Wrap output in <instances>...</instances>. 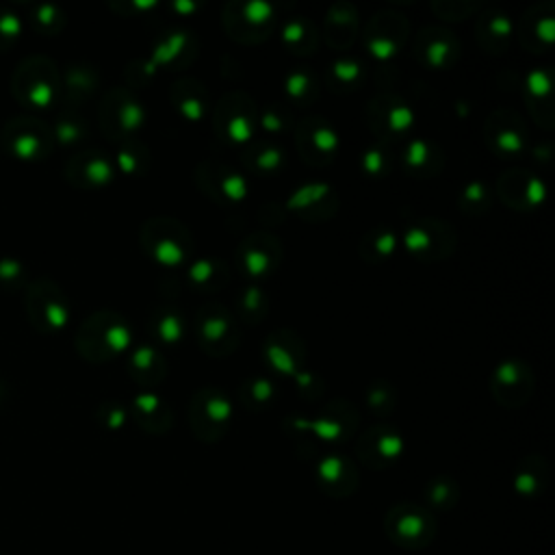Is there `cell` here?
Returning <instances> with one entry per match:
<instances>
[{"label": "cell", "instance_id": "cell-1", "mask_svg": "<svg viewBox=\"0 0 555 555\" xmlns=\"http://www.w3.org/2000/svg\"><path fill=\"white\" fill-rule=\"evenodd\" d=\"M185 46H187V33L183 31L172 33L165 42H161L157 48H154L152 59L146 63V74L152 76L161 66L172 63L180 53H183Z\"/></svg>", "mask_w": 555, "mask_h": 555}, {"label": "cell", "instance_id": "cell-2", "mask_svg": "<svg viewBox=\"0 0 555 555\" xmlns=\"http://www.w3.org/2000/svg\"><path fill=\"white\" fill-rule=\"evenodd\" d=\"M7 146L20 159H35L42 150V139L35 137L33 133H18L11 128V133L7 135Z\"/></svg>", "mask_w": 555, "mask_h": 555}, {"label": "cell", "instance_id": "cell-3", "mask_svg": "<svg viewBox=\"0 0 555 555\" xmlns=\"http://www.w3.org/2000/svg\"><path fill=\"white\" fill-rule=\"evenodd\" d=\"M295 428L311 430L315 436L324 438V441H337V438L343 436V425L337 423V421H328V419H319V421L298 419V421H295Z\"/></svg>", "mask_w": 555, "mask_h": 555}, {"label": "cell", "instance_id": "cell-4", "mask_svg": "<svg viewBox=\"0 0 555 555\" xmlns=\"http://www.w3.org/2000/svg\"><path fill=\"white\" fill-rule=\"evenodd\" d=\"M154 261L163 267H178L185 261V250L172 239H163L154 245Z\"/></svg>", "mask_w": 555, "mask_h": 555}, {"label": "cell", "instance_id": "cell-5", "mask_svg": "<svg viewBox=\"0 0 555 555\" xmlns=\"http://www.w3.org/2000/svg\"><path fill=\"white\" fill-rule=\"evenodd\" d=\"M267 360H269V365L274 367L278 373H282V376H295L298 373V367H295V360L293 356L285 350V347H280V345H269L267 347V352H265Z\"/></svg>", "mask_w": 555, "mask_h": 555}, {"label": "cell", "instance_id": "cell-6", "mask_svg": "<svg viewBox=\"0 0 555 555\" xmlns=\"http://www.w3.org/2000/svg\"><path fill=\"white\" fill-rule=\"evenodd\" d=\"M276 9L267 0H252L243 7V20L248 24H254V27H261V24H267L271 18H274Z\"/></svg>", "mask_w": 555, "mask_h": 555}, {"label": "cell", "instance_id": "cell-7", "mask_svg": "<svg viewBox=\"0 0 555 555\" xmlns=\"http://www.w3.org/2000/svg\"><path fill=\"white\" fill-rule=\"evenodd\" d=\"M42 315H44L46 328H50V330L66 328L68 319H70L68 308L63 306L59 300H50V298H46V302H44V313Z\"/></svg>", "mask_w": 555, "mask_h": 555}, {"label": "cell", "instance_id": "cell-8", "mask_svg": "<svg viewBox=\"0 0 555 555\" xmlns=\"http://www.w3.org/2000/svg\"><path fill=\"white\" fill-rule=\"evenodd\" d=\"M330 187L326 183H317V185H308L300 191H295L291 200H289V209H302V206L313 204L317 200H321L324 196H328Z\"/></svg>", "mask_w": 555, "mask_h": 555}, {"label": "cell", "instance_id": "cell-9", "mask_svg": "<svg viewBox=\"0 0 555 555\" xmlns=\"http://www.w3.org/2000/svg\"><path fill=\"white\" fill-rule=\"evenodd\" d=\"M146 122V111L139 102H126V105L120 109V126L122 131L133 133L137 128L144 126Z\"/></svg>", "mask_w": 555, "mask_h": 555}, {"label": "cell", "instance_id": "cell-10", "mask_svg": "<svg viewBox=\"0 0 555 555\" xmlns=\"http://www.w3.org/2000/svg\"><path fill=\"white\" fill-rule=\"evenodd\" d=\"M85 176L92 185H109L113 180V167L107 159H92L85 167Z\"/></svg>", "mask_w": 555, "mask_h": 555}, {"label": "cell", "instance_id": "cell-11", "mask_svg": "<svg viewBox=\"0 0 555 555\" xmlns=\"http://www.w3.org/2000/svg\"><path fill=\"white\" fill-rule=\"evenodd\" d=\"M183 321H180L178 315H165L159 321V337L163 343L167 345H176L180 339H183Z\"/></svg>", "mask_w": 555, "mask_h": 555}, {"label": "cell", "instance_id": "cell-12", "mask_svg": "<svg viewBox=\"0 0 555 555\" xmlns=\"http://www.w3.org/2000/svg\"><path fill=\"white\" fill-rule=\"evenodd\" d=\"M254 135V128L248 115H235L228 122V137L230 141H235V144H248Z\"/></svg>", "mask_w": 555, "mask_h": 555}, {"label": "cell", "instance_id": "cell-13", "mask_svg": "<svg viewBox=\"0 0 555 555\" xmlns=\"http://www.w3.org/2000/svg\"><path fill=\"white\" fill-rule=\"evenodd\" d=\"M243 263H245V269H248V274L252 278H261V276H265L267 271H269L271 258L263 250H248V252H245Z\"/></svg>", "mask_w": 555, "mask_h": 555}, {"label": "cell", "instance_id": "cell-14", "mask_svg": "<svg viewBox=\"0 0 555 555\" xmlns=\"http://www.w3.org/2000/svg\"><path fill=\"white\" fill-rule=\"evenodd\" d=\"M415 124V111L406 105H395L389 113V128L393 133H406Z\"/></svg>", "mask_w": 555, "mask_h": 555}, {"label": "cell", "instance_id": "cell-15", "mask_svg": "<svg viewBox=\"0 0 555 555\" xmlns=\"http://www.w3.org/2000/svg\"><path fill=\"white\" fill-rule=\"evenodd\" d=\"M105 341L111 347V352H126L133 343V334L126 326H111L105 332Z\"/></svg>", "mask_w": 555, "mask_h": 555}, {"label": "cell", "instance_id": "cell-16", "mask_svg": "<svg viewBox=\"0 0 555 555\" xmlns=\"http://www.w3.org/2000/svg\"><path fill=\"white\" fill-rule=\"evenodd\" d=\"M525 85L534 98H545L551 92V76L545 70H532L527 74Z\"/></svg>", "mask_w": 555, "mask_h": 555}, {"label": "cell", "instance_id": "cell-17", "mask_svg": "<svg viewBox=\"0 0 555 555\" xmlns=\"http://www.w3.org/2000/svg\"><path fill=\"white\" fill-rule=\"evenodd\" d=\"M222 193L230 202H241L248 196V183H245V178L239 174H228L222 180Z\"/></svg>", "mask_w": 555, "mask_h": 555}, {"label": "cell", "instance_id": "cell-18", "mask_svg": "<svg viewBox=\"0 0 555 555\" xmlns=\"http://www.w3.org/2000/svg\"><path fill=\"white\" fill-rule=\"evenodd\" d=\"M339 144H341V139H339L337 131H332V128H328V126H319L317 131L313 133V146L319 152L332 154V152H337Z\"/></svg>", "mask_w": 555, "mask_h": 555}, {"label": "cell", "instance_id": "cell-19", "mask_svg": "<svg viewBox=\"0 0 555 555\" xmlns=\"http://www.w3.org/2000/svg\"><path fill=\"white\" fill-rule=\"evenodd\" d=\"M206 415H209L211 421L215 423H226L232 417V404L228 397H211L209 402H206Z\"/></svg>", "mask_w": 555, "mask_h": 555}, {"label": "cell", "instance_id": "cell-20", "mask_svg": "<svg viewBox=\"0 0 555 555\" xmlns=\"http://www.w3.org/2000/svg\"><path fill=\"white\" fill-rule=\"evenodd\" d=\"M367 48H369V53H371L373 59L391 61L397 55L399 46H397L395 40H389V37H373Z\"/></svg>", "mask_w": 555, "mask_h": 555}, {"label": "cell", "instance_id": "cell-21", "mask_svg": "<svg viewBox=\"0 0 555 555\" xmlns=\"http://www.w3.org/2000/svg\"><path fill=\"white\" fill-rule=\"evenodd\" d=\"M430 161V146L423 139H412L406 148V165L408 167H423Z\"/></svg>", "mask_w": 555, "mask_h": 555}, {"label": "cell", "instance_id": "cell-22", "mask_svg": "<svg viewBox=\"0 0 555 555\" xmlns=\"http://www.w3.org/2000/svg\"><path fill=\"white\" fill-rule=\"evenodd\" d=\"M404 245H406V250L412 252V254H419V252H425L432 245V237H430V232L428 230H423V228H410L406 232V237H404Z\"/></svg>", "mask_w": 555, "mask_h": 555}, {"label": "cell", "instance_id": "cell-23", "mask_svg": "<svg viewBox=\"0 0 555 555\" xmlns=\"http://www.w3.org/2000/svg\"><path fill=\"white\" fill-rule=\"evenodd\" d=\"M332 74H334V79L341 83H354L360 79L363 70H360V63H356L352 59H341L332 66Z\"/></svg>", "mask_w": 555, "mask_h": 555}, {"label": "cell", "instance_id": "cell-24", "mask_svg": "<svg viewBox=\"0 0 555 555\" xmlns=\"http://www.w3.org/2000/svg\"><path fill=\"white\" fill-rule=\"evenodd\" d=\"M378 451H380V456L386 458V460H393L397 456H402V451H404L402 436L384 434L380 441H378Z\"/></svg>", "mask_w": 555, "mask_h": 555}, {"label": "cell", "instance_id": "cell-25", "mask_svg": "<svg viewBox=\"0 0 555 555\" xmlns=\"http://www.w3.org/2000/svg\"><path fill=\"white\" fill-rule=\"evenodd\" d=\"M226 332H228V321H226L224 317H211V319H206V321H204V326H202L204 339H206V341H211V343L222 341V339L226 337Z\"/></svg>", "mask_w": 555, "mask_h": 555}, {"label": "cell", "instance_id": "cell-26", "mask_svg": "<svg viewBox=\"0 0 555 555\" xmlns=\"http://www.w3.org/2000/svg\"><path fill=\"white\" fill-rule=\"evenodd\" d=\"M449 53H451L449 42L434 40L428 46V53H425V57H428V63H430L432 68H443L445 63H447V59H449Z\"/></svg>", "mask_w": 555, "mask_h": 555}, {"label": "cell", "instance_id": "cell-27", "mask_svg": "<svg viewBox=\"0 0 555 555\" xmlns=\"http://www.w3.org/2000/svg\"><path fill=\"white\" fill-rule=\"evenodd\" d=\"M308 87H311V79H308V74L304 72L289 74V79L285 83V89L291 98H302L308 92Z\"/></svg>", "mask_w": 555, "mask_h": 555}, {"label": "cell", "instance_id": "cell-28", "mask_svg": "<svg viewBox=\"0 0 555 555\" xmlns=\"http://www.w3.org/2000/svg\"><path fill=\"white\" fill-rule=\"evenodd\" d=\"M495 378L503 386H514L516 382H519V378H521V369H519V365L512 363V360H506V363H501L497 367Z\"/></svg>", "mask_w": 555, "mask_h": 555}, {"label": "cell", "instance_id": "cell-29", "mask_svg": "<svg viewBox=\"0 0 555 555\" xmlns=\"http://www.w3.org/2000/svg\"><path fill=\"white\" fill-rule=\"evenodd\" d=\"M497 146L499 150H503L506 154H516V152H521L523 150V139L521 135L516 133V131H501L497 135Z\"/></svg>", "mask_w": 555, "mask_h": 555}, {"label": "cell", "instance_id": "cell-30", "mask_svg": "<svg viewBox=\"0 0 555 555\" xmlns=\"http://www.w3.org/2000/svg\"><path fill=\"white\" fill-rule=\"evenodd\" d=\"M547 198V187L540 178H529L527 189H525V200L529 206H540Z\"/></svg>", "mask_w": 555, "mask_h": 555}, {"label": "cell", "instance_id": "cell-31", "mask_svg": "<svg viewBox=\"0 0 555 555\" xmlns=\"http://www.w3.org/2000/svg\"><path fill=\"white\" fill-rule=\"evenodd\" d=\"M189 278H191V282H196V285H204V282H209L213 278V263L206 261V258L196 261L189 267Z\"/></svg>", "mask_w": 555, "mask_h": 555}, {"label": "cell", "instance_id": "cell-32", "mask_svg": "<svg viewBox=\"0 0 555 555\" xmlns=\"http://www.w3.org/2000/svg\"><path fill=\"white\" fill-rule=\"evenodd\" d=\"M280 163H282V150H278V148H267L258 154V159H256V165L265 172L278 170Z\"/></svg>", "mask_w": 555, "mask_h": 555}, {"label": "cell", "instance_id": "cell-33", "mask_svg": "<svg viewBox=\"0 0 555 555\" xmlns=\"http://www.w3.org/2000/svg\"><path fill=\"white\" fill-rule=\"evenodd\" d=\"M343 473V462L339 458H326L319 464V475L324 477L326 482H337Z\"/></svg>", "mask_w": 555, "mask_h": 555}, {"label": "cell", "instance_id": "cell-34", "mask_svg": "<svg viewBox=\"0 0 555 555\" xmlns=\"http://www.w3.org/2000/svg\"><path fill=\"white\" fill-rule=\"evenodd\" d=\"M180 113L185 115L189 122H200L204 118V105L198 98H185L180 102Z\"/></svg>", "mask_w": 555, "mask_h": 555}, {"label": "cell", "instance_id": "cell-35", "mask_svg": "<svg viewBox=\"0 0 555 555\" xmlns=\"http://www.w3.org/2000/svg\"><path fill=\"white\" fill-rule=\"evenodd\" d=\"M384 167V154L380 150H369L363 154V170L371 176H378Z\"/></svg>", "mask_w": 555, "mask_h": 555}, {"label": "cell", "instance_id": "cell-36", "mask_svg": "<svg viewBox=\"0 0 555 555\" xmlns=\"http://www.w3.org/2000/svg\"><path fill=\"white\" fill-rule=\"evenodd\" d=\"M304 24L300 20H291L285 29H282V42L285 44H300L304 40Z\"/></svg>", "mask_w": 555, "mask_h": 555}, {"label": "cell", "instance_id": "cell-37", "mask_svg": "<svg viewBox=\"0 0 555 555\" xmlns=\"http://www.w3.org/2000/svg\"><path fill=\"white\" fill-rule=\"evenodd\" d=\"M154 358H157V352L150 345H141L133 354V365L137 369H150L154 365Z\"/></svg>", "mask_w": 555, "mask_h": 555}, {"label": "cell", "instance_id": "cell-38", "mask_svg": "<svg viewBox=\"0 0 555 555\" xmlns=\"http://www.w3.org/2000/svg\"><path fill=\"white\" fill-rule=\"evenodd\" d=\"M536 37L542 44H553L555 42V20L553 18H542L536 24Z\"/></svg>", "mask_w": 555, "mask_h": 555}, {"label": "cell", "instance_id": "cell-39", "mask_svg": "<svg viewBox=\"0 0 555 555\" xmlns=\"http://www.w3.org/2000/svg\"><path fill=\"white\" fill-rule=\"evenodd\" d=\"M252 395H254L256 402L265 404V402H269L271 395H274V384H271L267 378L256 380V382L252 384Z\"/></svg>", "mask_w": 555, "mask_h": 555}, {"label": "cell", "instance_id": "cell-40", "mask_svg": "<svg viewBox=\"0 0 555 555\" xmlns=\"http://www.w3.org/2000/svg\"><path fill=\"white\" fill-rule=\"evenodd\" d=\"M514 31L512 27V20L508 16H495L490 20V33L497 35V37H510Z\"/></svg>", "mask_w": 555, "mask_h": 555}, {"label": "cell", "instance_id": "cell-41", "mask_svg": "<svg viewBox=\"0 0 555 555\" xmlns=\"http://www.w3.org/2000/svg\"><path fill=\"white\" fill-rule=\"evenodd\" d=\"M135 404H137V408L141 412H146V415H152V412L159 408L161 399H159V395H154V393H141V395H137Z\"/></svg>", "mask_w": 555, "mask_h": 555}, {"label": "cell", "instance_id": "cell-42", "mask_svg": "<svg viewBox=\"0 0 555 555\" xmlns=\"http://www.w3.org/2000/svg\"><path fill=\"white\" fill-rule=\"evenodd\" d=\"M397 248V237H395V232H384V235L378 237L376 241V250L378 254L382 256H391Z\"/></svg>", "mask_w": 555, "mask_h": 555}, {"label": "cell", "instance_id": "cell-43", "mask_svg": "<svg viewBox=\"0 0 555 555\" xmlns=\"http://www.w3.org/2000/svg\"><path fill=\"white\" fill-rule=\"evenodd\" d=\"M81 131H79V126L72 124V122H61L57 126V137L63 141V144H72V141L79 139Z\"/></svg>", "mask_w": 555, "mask_h": 555}, {"label": "cell", "instance_id": "cell-44", "mask_svg": "<svg viewBox=\"0 0 555 555\" xmlns=\"http://www.w3.org/2000/svg\"><path fill=\"white\" fill-rule=\"evenodd\" d=\"M484 196H486V187L480 183V180H475V183L467 185V189H464V198L469 202H482Z\"/></svg>", "mask_w": 555, "mask_h": 555}, {"label": "cell", "instance_id": "cell-45", "mask_svg": "<svg viewBox=\"0 0 555 555\" xmlns=\"http://www.w3.org/2000/svg\"><path fill=\"white\" fill-rule=\"evenodd\" d=\"M118 165H120V170H122L124 174H135V170H137V159L133 157L131 152L122 150V152L118 154Z\"/></svg>", "mask_w": 555, "mask_h": 555}, {"label": "cell", "instance_id": "cell-46", "mask_svg": "<svg viewBox=\"0 0 555 555\" xmlns=\"http://www.w3.org/2000/svg\"><path fill=\"white\" fill-rule=\"evenodd\" d=\"M261 126L265 128V131H269V133H280L282 131L280 115L278 113H265L263 120H261Z\"/></svg>", "mask_w": 555, "mask_h": 555}, {"label": "cell", "instance_id": "cell-47", "mask_svg": "<svg viewBox=\"0 0 555 555\" xmlns=\"http://www.w3.org/2000/svg\"><path fill=\"white\" fill-rule=\"evenodd\" d=\"M243 304H245V308H248V311H256L258 304H261V291H258L256 287H252V289L245 291V295H243Z\"/></svg>", "mask_w": 555, "mask_h": 555}, {"label": "cell", "instance_id": "cell-48", "mask_svg": "<svg viewBox=\"0 0 555 555\" xmlns=\"http://www.w3.org/2000/svg\"><path fill=\"white\" fill-rule=\"evenodd\" d=\"M57 18V9L55 7H50V5H44L37 9V22H42V24H53Z\"/></svg>", "mask_w": 555, "mask_h": 555}, {"label": "cell", "instance_id": "cell-49", "mask_svg": "<svg viewBox=\"0 0 555 555\" xmlns=\"http://www.w3.org/2000/svg\"><path fill=\"white\" fill-rule=\"evenodd\" d=\"M172 9L178 11L180 16H191V14H196V11H198V5L191 3V0H176Z\"/></svg>", "mask_w": 555, "mask_h": 555}, {"label": "cell", "instance_id": "cell-50", "mask_svg": "<svg viewBox=\"0 0 555 555\" xmlns=\"http://www.w3.org/2000/svg\"><path fill=\"white\" fill-rule=\"evenodd\" d=\"M124 421H126V412H124L122 408H115V410H111V415H109V425H111L113 430H115V428H122Z\"/></svg>", "mask_w": 555, "mask_h": 555}, {"label": "cell", "instance_id": "cell-51", "mask_svg": "<svg viewBox=\"0 0 555 555\" xmlns=\"http://www.w3.org/2000/svg\"><path fill=\"white\" fill-rule=\"evenodd\" d=\"M386 397H389V393L382 391V389L371 391V395H369V404H371V406H382V404L386 402Z\"/></svg>", "mask_w": 555, "mask_h": 555}, {"label": "cell", "instance_id": "cell-52", "mask_svg": "<svg viewBox=\"0 0 555 555\" xmlns=\"http://www.w3.org/2000/svg\"><path fill=\"white\" fill-rule=\"evenodd\" d=\"M135 9L139 11H148V9H154V7H159L157 0H137V3H133Z\"/></svg>", "mask_w": 555, "mask_h": 555}, {"label": "cell", "instance_id": "cell-53", "mask_svg": "<svg viewBox=\"0 0 555 555\" xmlns=\"http://www.w3.org/2000/svg\"><path fill=\"white\" fill-rule=\"evenodd\" d=\"M293 378H295V382H298L300 386H311V382H313L311 373H304V371H298Z\"/></svg>", "mask_w": 555, "mask_h": 555}, {"label": "cell", "instance_id": "cell-54", "mask_svg": "<svg viewBox=\"0 0 555 555\" xmlns=\"http://www.w3.org/2000/svg\"><path fill=\"white\" fill-rule=\"evenodd\" d=\"M458 111H460V115H467V109H464V102H460V105H458Z\"/></svg>", "mask_w": 555, "mask_h": 555}]
</instances>
